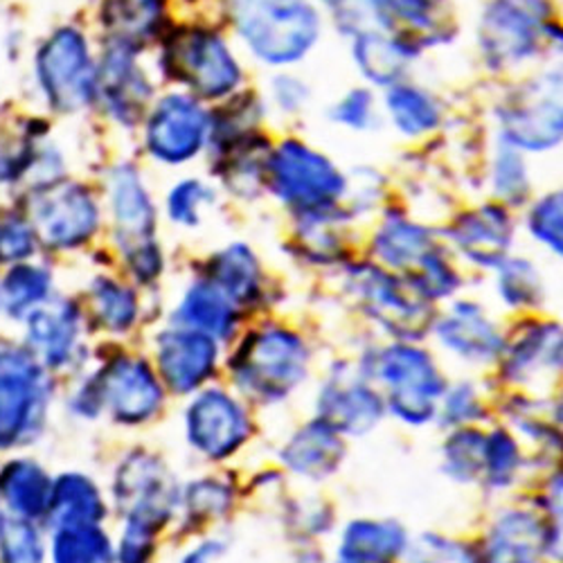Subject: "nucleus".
Returning <instances> with one entry per match:
<instances>
[{
	"label": "nucleus",
	"mask_w": 563,
	"mask_h": 563,
	"mask_svg": "<svg viewBox=\"0 0 563 563\" xmlns=\"http://www.w3.org/2000/svg\"><path fill=\"white\" fill-rule=\"evenodd\" d=\"M161 528L140 521V519H126L124 532L120 537V548H118V563H152L154 550H156V532Z\"/></svg>",
	"instance_id": "43"
},
{
	"label": "nucleus",
	"mask_w": 563,
	"mask_h": 563,
	"mask_svg": "<svg viewBox=\"0 0 563 563\" xmlns=\"http://www.w3.org/2000/svg\"><path fill=\"white\" fill-rule=\"evenodd\" d=\"M384 417V401L367 379L339 372L318 395V419L336 433L365 435Z\"/></svg>",
	"instance_id": "16"
},
{
	"label": "nucleus",
	"mask_w": 563,
	"mask_h": 563,
	"mask_svg": "<svg viewBox=\"0 0 563 563\" xmlns=\"http://www.w3.org/2000/svg\"><path fill=\"white\" fill-rule=\"evenodd\" d=\"M208 133V113L190 98L167 96L156 107L147 126L152 156L167 165H180L199 154Z\"/></svg>",
	"instance_id": "13"
},
{
	"label": "nucleus",
	"mask_w": 563,
	"mask_h": 563,
	"mask_svg": "<svg viewBox=\"0 0 563 563\" xmlns=\"http://www.w3.org/2000/svg\"><path fill=\"white\" fill-rule=\"evenodd\" d=\"M232 14L249 48L268 64L298 62L320 32L307 0H232Z\"/></svg>",
	"instance_id": "1"
},
{
	"label": "nucleus",
	"mask_w": 563,
	"mask_h": 563,
	"mask_svg": "<svg viewBox=\"0 0 563 563\" xmlns=\"http://www.w3.org/2000/svg\"><path fill=\"white\" fill-rule=\"evenodd\" d=\"M548 543L552 541L532 514L511 509L494 526L481 563H534Z\"/></svg>",
	"instance_id": "22"
},
{
	"label": "nucleus",
	"mask_w": 563,
	"mask_h": 563,
	"mask_svg": "<svg viewBox=\"0 0 563 563\" xmlns=\"http://www.w3.org/2000/svg\"><path fill=\"white\" fill-rule=\"evenodd\" d=\"M48 514L57 528L100 526L107 516V505L96 483L79 474H68L53 485Z\"/></svg>",
	"instance_id": "27"
},
{
	"label": "nucleus",
	"mask_w": 563,
	"mask_h": 563,
	"mask_svg": "<svg viewBox=\"0 0 563 563\" xmlns=\"http://www.w3.org/2000/svg\"><path fill=\"white\" fill-rule=\"evenodd\" d=\"M369 115H372V96L367 90H352L334 111V120L352 129H365L369 122Z\"/></svg>",
	"instance_id": "50"
},
{
	"label": "nucleus",
	"mask_w": 563,
	"mask_h": 563,
	"mask_svg": "<svg viewBox=\"0 0 563 563\" xmlns=\"http://www.w3.org/2000/svg\"><path fill=\"white\" fill-rule=\"evenodd\" d=\"M34 221L51 246L70 249L86 242L98 228V206L81 185L62 183L36 201Z\"/></svg>",
	"instance_id": "15"
},
{
	"label": "nucleus",
	"mask_w": 563,
	"mask_h": 563,
	"mask_svg": "<svg viewBox=\"0 0 563 563\" xmlns=\"http://www.w3.org/2000/svg\"><path fill=\"white\" fill-rule=\"evenodd\" d=\"M384 3L390 19L397 16L415 27H431L433 10L440 0H384Z\"/></svg>",
	"instance_id": "49"
},
{
	"label": "nucleus",
	"mask_w": 563,
	"mask_h": 563,
	"mask_svg": "<svg viewBox=\"0 0 563 563\" xmlns=\"http://www.w3.org/2000/svg\"><path fill=\"white\" fill-rule=\"evenodd\" d=\"M412 51L401 41L382 36L379 32H361L354 43V59L363 75L377 84L395 81Z\"/></svg>",
	"instance_id": "32"
},
{
	"label": "nucleus",
	"mask_w": 563,
	"mask_h": 563,
	"mask_svg": "<svg viewBox=\"0 0 563 563\" xmlns=\"http://www.w3.org/2000/svg\"><path fill=\"white\" fill-rule=\"evenodd\" d=\"M115 500L126 519L163 528L178 505V485L156 455L135 453L120 466Z\"/></svg>",
	"instance_id": "10"
},
{
	"label": "nucleus",
	"mask_w": 563,
	"mask_h": 563,
	"mask_svg": "<svg viewBox=\"0 0 563 563\" xmlns=\"http://www.w3.org/2000/svg\"><path fill=\"white\" fill-rule=\"evenodd\" d=\"M341 563H350V561H343V559H341Z\"/></svg>",
	"instance_id": "55"
},
{
	"label": "nucleus",
	"mask_w": 563,
	"mask_h": 563,
	"mask_svg": "<svg viewBox=\"0 0 563 563\" xmlns=\"http://www.w3.org/2000/svg\"><path fill=\"white\" fill-rule=\"evenodd\" d=\"M511 147L548 150L561 137L559 77L537 81L500 111Z\"/></svg>",
	"instance_id": "14"
},
{
	"label": "nucleus",
	"mask_w": 563,
	"mask_h": 563,
	"mask_svg": "<svg viewBox=\"0 0 563 563\" xmlns=\"http://www.w3.org/2000/svg\"><path fill=\"white\" fill-rule=\"evenodd\" d=\"M167 77L187 84L203 98H223L240 84V66L225 43L206 30H178L163 48Z\"/></svg>",
	"instance_id": "5"
},
{
	"label": "nucleus",
	"mask_w": 563,
	"mask_h": 563,
	"mask_svg": "<svg viewBox=\"0 0 563 563\" xmlns=\"http://www.w3.org/2000/svg\"><path fill=\"white\" fill-rule=\"evenodd\" d=\"M223 552V545L219 541H203L197 548L187 552L180 563H214Z\"/></svg>",
	"instance_id": "51"
},
{
	"label": "nucleus",
	"mask_w": 563,
	"mask_h": 563,
	"mask_svg": "<svg viewBox=\"0 0 563 563\" xmlns=\"http://www.w3.org/2000/svg\"><path fill=\"white\" fill-rule=\"evenodd\" d=\"M521 466L519 444L509 431H492L485 435V455H483V476L494 489H505L514 483Z\"/></svg>",
	"instance_id": "39"
},
{
	"label": "nucleus",
	"mask_w": 563,
	"mask_h": 563,
	"mask_svg": "<svg viewBox=\"0 0 563 563\" xmlns=\"http://www.w3.org/2000/svg\"><path fill=\"white\" fill-rule=\"evenodd\" d=\"M214 195L210 187L197 178H187L183 183H178L174 190L169 192V217L174 223H183V225H197L199 217H201V208L206 203H212Z\"/></svg>",
	"instance_id": "41"
},
{
	"label": "nucleus",
	"mask_w": 563,
	"mask_h": 563,
	"mask_svg": "<svg viewBox=\"0 0 563 563\" xmlns=\"http://www.w3.org/2000/svg\"><path fill=\"white\" fill-rule=\"evenodd\" d=\"M79 334L77 311L70 305L57 307H36L32 309L27 336L36 352L48 365H62L70 358Z\"/></svg>",
	"instance_id": "26"
},
{
	"label": "nucleus",
	"mask_w": 563,
	"mask_h": 563,
	"mask_svg": "<svg viewBox=\"0 0 563 563\" xmlns=\"http://www.w3.org/2000/svg\"><path fill=\"white\" fill-rule=\"evenodd\" d=\"M324 3H343V0H324Z\"/></svg>",
	"instance_id": "52"
},
{
	"label": "nucleus",
	"mask_w": 563,
	"mask_h": 563,
	"mask_svg": "<svg viewBox=\"0 0 563 563\" xmlns=\"http://www.w3.org/2000/svg\"><path fill=\"white\" fill-rule=\"evenodd\" d=\"M176 324L187 330L203 332L217 341L230 339L238 322V307H234L210 279H197L195 285L185 291L176 313Z\"/></svg>",
	"instance_id": "24"
},
{
	"label": "nucleus",
	"mask_w": 563,
	"mask_h": 563,
	"mask_svg": "<svg viewBox=\"0 0 563 563\" xmlns=\"http://www.w3.org/2000/svg\"><path fill=\"white\" fill-rule=\"evenodd\" d=\"M444 474L457 483H472L483 478V455H485V435L476 429H457L444 442Z\"/></svg>",
	"instance_id": "35"
},
{
	"label": "nucleus",
	"mask_w": 563,
	"mask_h": 563,
	"mask_svg": "<svg viewBox=\"0 0 563 563\" xmlns=\"http://www.w3.org/2000/svg\"><path fill=\"white\" fill-rule=\"evenodd\" d=\"M282 460L291 472L320 481L336 472V466L343 460V442L334 429L318 419L289 440Z\"/></svg>",
	"instance_id": "23"
},
{
	"label": "nucleus",
	"mask_w": 563,
	"mask_h": 563,
	"mask_svg": "<svg viewBox=\"0 0 563 563\" xmlns=\"http://www.w3.org/2000/svg\"><path fill=\"white\" fill-rule=\"evenodd\" d=\"M0 559L3 563H41L43 548L38 532L27 521H12L0 532Z\"/></svg>",
	"instance_id": "42"
},
{
	"label": "nucleus",
	"mask_w": 563,
	"mask_h": 563,
	"mask_svg": "<svg viewBox=\"0 0 563 563\" xmlns=\"http://www.w3.org/2000/svg\"><path fill=\"white\" fill-rule=\"evenodd\" d=\"M161 8L158 0H111L104 19L118 34V43L129 45L133 38L147 36L156 27Z\"/></svg>",
	"instance_id": "38"
},
{
	"label": "nucleus",
	"mask_w": 563,
	"mask_h": 563,
	"mask_svg": "<svg viewBox=\"0 0 563 563\" xmlns=\"http://www.w3.org/2000/svg\"><path fill=\"white\" fill-rule=\"evenodd\" d=\"M307 365L305 341L285 327H266L253 334L230 363L238 386L260 401L287 399L305 382Z\"/></svg>",
	"instance_id": "2"
},
{
	"label": "nucleus",
	"mask_w": 563,
	"mask_h": 563,
	"mask_svg": "<svg viewBox=\"0 0 563 563\" xmlns=\"http://www.w3.org/2000/svg\"><path fill=\"white\" fill-rule=\"evenodd\" d=\"M51 294V275L43 268L19 266L0 282V311L21 316L36 309L41 300Z\"/></svg>",
	"instance_id": "34"
},
{
	"label": "nucleus",
	"mask_w": 563,
	"mask_h": 563,
	"mask_svg": "<svg viewBox=\"0 0 563 563\" xmlns=\"http://www.w3.org/2000/svg\"><path fill=\"white\" fill-rule=\"evenodd\" d=\"M111 203L118 225V238L122 242L124 253L154 242L156 210L135 169L120 167L113 174Z\"/></svg>",
	"instance_id": "19"
},
{
	"label": "nucleus",
	"mask_w": 563,
	"mask_h": 563,
	"mask_svg": "<svg viewBox=\"0 0 563 563\" xmlns=\"http://www.w3.org/2000/svg\"><path fill=\"white\" fill-rule=\"evenodd\" d=\"M100 406H107L122 424L152 419L163 404V384L154 369L137 358L111 363L96 382Z\"/></svg>",
	"instance_id": "12"
},
{
	"label": "nucleus",
	"mask_w": 563,
	"mask_h": 563,
	"mask_svg": "<svg viewBox=\"0 0 563 563\" xmlns=\"http://www.w3.org/2000/svg\"><path fill=\"white\" fill-rule=\"evenodd\" d=\"M438 336L446 350L468 363H487L503 352L498 327L474 302H457L438 324Z\"/></svg>",
	"instance_id": "18"
},
{
	"label": "nucleus",
	"mask_w": 563,
	"mask_h": 563,
	"mask_svg": "<svg viewBox=\"0 0 563 563\" xmlns=\"http://www.w3.org/2000/svg\"><path fill=\"white\" fill-rule=\"evenodd\" d=\"M408 548V534L397 521H352L341 537L339 554L350 563H395Z\"/></svg>",
	"instance_id": "25"
},
{
	"label": "nucleus",
	"mask_w": 563,
	"mask_h": 563,
	"mask_svg": "<svg viewBox=\"0 0 563 563\" xmlns=\"http://www.w3.org/2000/svg\"><path fill=\"white\" fill-rule=\"evenodd\" d=\"M421 563H438V561H421Z\"/></svg>",
	"instance_id": "53"
},
{
	"label": "nucleus",
	"mask_w": 563,
	"mask_h": 563,
	"mask_svg": "<svg viewBox=\"0 0 563 563\" xmlns=\"http://www.w3.org/2000/svg\"><path fill=\"white\" fill-rule=\"evenodd\" d=\"M55 563H113V545L100 526H68L55 537Z\"/></svg>",
	"instance_id": "33"
},
{
	"label": "nucleus",
	"mask_w": 563,
	"mask_h": 563,
	"mask_svg": "<svg viewBox=\"0 0 563 563\" xmlns=\"http://www.w3.org/2000/svg\"><path fill=\"white\" fill-rule=\"evenodd\" d=\"M372 377L388 386L390 412L412 427L438 417L449 388L431 354L410 343H395L374 356Z\"/></svg>",
	"instance_id": "3"
},
{
	"label": "nucleus",
	"mask_w": 563,
	"mask_h": 563,
	"mask_svg": "<svg viewBox=\"0 0 563 563\" xmlns=\"http://www.w3.org/2000/svg\"><path fill=\"white\" fill-rule=\"evenodd\" d=\"M48 401L41 367L16 350H0V449L25 438Z\"/></svg>",
	"instance_id": "6"
},
{
	"label": "nucleus",
	"mask_w": 563,
	"mask_h": 563,
	"mask_svg": "<svg viewBox=\"0 0 563 563\" xmlns=\"http://www.w3.org/2000/svg\"><path fill=\"white\" fill-rule=\"evenodd\" d=\"M158 3H161V5H163V3H165V0H158Z\"/></svg>",
	"instance_id": "54"
},
{
	"label": "nucleus",
	"mask_w": 563,
	"mask_h": 563,
	"mask_svg": "<svg viewBox=\"0 0 563 563\" xmlns=\"http://www.w3.org/2000/svg\"><path fill=\"white\" fill-rule=\"evenodd\" d=\"M271 190L302 212L332 208L345 192V178L324 156L296 140L282 143L264 165Z\"/></svg>",
	"instance_id": "4"
},
{
	"label": "nucleus",
	"mask_w": 563,
	"mask_h": 563,
	"mask_svg": "<svg viewBox=\"0 0 563 563\" xmlns=\"http://www.w3.org/2000/svg\"><path fill=\"white\" fill-rule=\"evenodd\" d=\"M388 109L397 126L408 135L424 133L438 126L440 122V111L433 104V100L427 96V92H421L417 88H408V86L390 88Z\"/></svg>",
	"instance_id": "37"
},
{
	"label": "nucleus",
	"mask_w": 563,
	"mask_h": 563,
	"mask_svg": "<svg viewBox=\"0 0 563 563\" xmlns=\"http://www.w3.org/2000/svg\"><path fill=\"white\" fill-rule=\"evenodd\" d=\"M225 485H219V483H212V481H203V483H197L192 485L190 494H187V507H190L192 514H199V516H206V519H214V516H219L221 511L228 509V492L223 489Z\"/></svg>",
	"instance_id": "48"
},
{
	"label": "nucleus",
	"mask_w": 563,
	"mask_h": 563,
	"mask_svg": "<svg viewBox=\"0 0 563 563\" xmlns=\"http://www.w3.org/2000/svg\"><path fill=\"white\" fill-rule=\"evenodd\" d=\"M496 192L509 203H523L528 195V174L521 163V158L511 152V145H507L496 163Z\"/></svg>",
	"instance_id": "44"
},
{
	"label": "nucleus",
	"mask_w": 563,
	"mask_h": 563,
	"mask_svg": "<svg viewBox=\"0 0 563 563\" xmlns=\"http://www.w3.org/2000/svg\"><path fill=\"white\" fill-rule=\"evenodd\" d=\"M244 406L221 388L201 390L185 410V435L208 460H223L249 440Z\"/></svg>",
	"instance_id": "7"
},
{
	"label": "nucleus",
	"mask_w": 563,
	"mask_h": 563,
	"mask_svg": "<svg viewBox=\"0 0 563 563\" xmlns=\"http://www.w3.org/2000/svg\"><path fill=\"white\" fill-rule=\"evenodd\" d=\"M102 92L109 100L111 111L118 113L120 120L133 124L152 96V88L143 75L135 68L129 45L118 43L109 53L107 64L102 68Z\"/></svg>",
	"instance_id": "21"
},
{
	"label": "nucleus",
	"mask_w": 563,
	"mask_h": 563,
	"mask_svg": "<svg viewBox=\"0 0 563 563\" xmlns=\"http://www.w3.org/2000/svg\"><path fill=\"white\" fill-rule=\"evenodd\" d=\"M374 251L395 268H408L421 262V257L433 251L431 232L401 217L388 219L374 240Z\"/></svg>",
	"instance_id": "31"
},
{
	"label": "nucleus",
	"mask_w": 563,
	"mask_h": 563,
	"mask_svg": "<svg viewBox=\"0 0 563 563\" xmlns=\"http://www.w3.org/2000/svg\"><path fill=\"white\" fill-rule=\"evenodd\" d=\"M498 296L511 309L537 307L543 298V285L537 268L526 260L498 264Z\"/></svg>",
	"instance_id": "36"
},
{
	"label": "nucleus",
	"mask_w": 563,
	"mask_h": 563,
	"mask_svg": "<svg viewBox=\"0 0 563 563\" xmlns=\"http://www.w3.org/2000/svg\"><path fill=\"white\" fill-rule=\"evenodd\" d=\"M34 249L32 230L16 219L0 223V262H14L27 257Z\"/></svg>",
	"instance_id": "47"
},
{
	"label": "nucleus",
	"mask_w": 563,
	"mask_h": 563,
	"mask_svg": "<svg viewBox=\"0 0 563 563\" xmlns=\"http://www.w3.org/2000/svg\"><path fill=\"white\" fill-rule=\"evenodd\" d=\"M0 492H3L12 509H16L21 516H27V519H34V516L48 511L53 481L38 464L19 460L10 464L3 476H0Z\"/></svg>",
	"instance_id": "29"
},
{
	"label": "nucleus",
	"mask_w": 563,
	"mask_h": 563,
	"mask_svg": "<svg viewBox=\"0 0 563 563\" xmlns=\"http://www.w3.org/2000/svg\"><path fill=\"white\" fill-rule=\"evenodd\" d=\"M206 279H210L232 305H249L260 296V264L251 249L242 244L219 251L210 260Z\"/></svg>",
	"instance_id": "28"
},
{
	"label": "nucleus",
	"mask_w": 563,
	"mask_h": 563,
	"mask_svg": "<svg viewBox=\"0 0 563 563\" xmlns=\"http://www.w3.org/2000/svg\"><path fill=\"white\" fill-rule=\"evenodd\" d=\"M38 77L59 111L86 107L96 92L88 45L77 30H59L38 55Z\"/></svg>",
	"instance_id": "8"
},
{
	"label": "nucleus",
	"mask_w": 563,
	"mask_h": 563,
	"mask_svg": "<svg viewBox=\"0 0 563 563\" xmlns=\"http://www.w3.org/2000/svg\"><path fill=\"white\" fill-rule=\"evenodd\" d=\"M545 0H494L481 23V43L496 64L530 57L548 25Z\"/></svg>",
	"instance_id": "9"
},
{
	"label": "nucleus",
	"mask_w": 563,
	"mask_h": 563,
	"mask_svg": "<svg viewBox=\"0 0 563 563\" xmlns=\"http://www.w3.org/2000/svg\"><path fill=\"white\" fill-rule=\"evenodd\" d=\"M561 356V339H559V327L548 322L541 327H530L507 347V374L514 379H528L534 372L543 367L559 365Z\"/></svg>",
	"instance_id": "30"
},
{
	"label": "nucleus",
	"mask_w": 563,
	"mask_h": 563,
	"mask_svg": "<svg viewBox=\"0 0 563 563\" xmlns=\"http://www.w3.org/2000/svg\"><path fill=\"white\" fill-rule=\"evenodd\" d=\"M532 238L561 255V195L541 199L530 212Z\"/></svg>",
	"instance_id": "45"
},
{
	"label": "nucleus",
	"mask_w": 563,
	"mask_h": 563,
	"mask_svg": "<svg viewBox=\"0 0 563 563\" xmlns=\"http://www.w3.org/2000/svg\"><path fill=\"white\" fill-rule=\"evenodd\" d=\"M92 300H96L98 316L107 330L124 332L135 322L137 302L133 291L118 285L113 279H98L92 285Z\"/></svg>",
	"instance_id": "40"
},
{
	"label": "nucleus",
	"mask_w": 563,
	"mask_h": 563,
	"mask_svg": "<svg viewBox=\"0 0 563 563\" xmlns=\"http://www.w3.org/2000/svg\"><path fill=\"white\" fill-rule=\"evenodd\" d=\"M444 406L442 410H438V415L442 417V421L446 424H457V427H466L472 424L474 419H478L483 404L478 399V393L474 390V386H455V388H446V393L442 395Z\"/></svg>",
	"instance_id": "46"
},
{
	"label": "nucleus",
	"mask_w": 563,
	"mask_h": 563,
	"mask_svg": "<svg viewBox=\"0 0 563 563\" xmlns=\"http://www.w3.org/2000/svg\"><path fill=\"white\" fill-rule=\"evenodd\" d=\"M451 238L466 260L478 266H498L511 242V223L500 206H485L464 214Z\"/></svg>",
	"instance_id": "20"
},
{
	"label": "nucleus",
	"mask_w": 563,
	"mask_h": 563,
	"mask_svg": "<svg viewBox=\"0 0 563 563\" xmlns=\"http://www.w3.org/2000/svg\"><path fill=\"white\" fill-rule=\"evenodd\" d=\"M356 289L363 296L372 318L379 320L388 332L406 339H419L427 324V302L410 298V289L382 268H367L356 273Z\"/></svg>",
	"instance_id": "17"
},
{
	"label": "nucleus",
	"mask_w": 563,
	"mask_h": 563,
	"mask_svg": "<svg viewBox=\"0 0 563 563\" xmlns=\"http://www.w3.org/2000/svg\"><path fill=\"white\" fill-rule=\"evenodd\" d=\"M219 358L217 339L172 324L156 339V365L161 384L176 395L197 393L214 374Z\"/></svg>",
	"instance_id": "11"
}]
</instances>
